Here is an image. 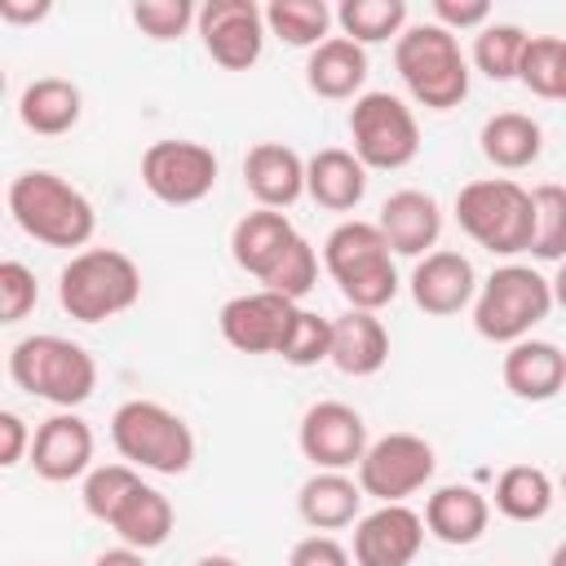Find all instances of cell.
<instances>
[{
	"mask_svg": "<svg viewBox=\"0 0 566 566\" xmlns=\"http://www.w3.org/2000/svg\"><path fill=\"white\" fill-rule=\"evenodd\" d=\"M9 212L22 234H31L44 248H80L97 230V212L80 186L49 168H27L9 181Z\"/></svg>",
	"mask_w": 566,
	"mask_h": 566,
	"instance_id": "6da1fadb",
	"label": "cell"
},
{
	"mask_svg": "<svg viewBox=\"0 0 566 566\" xmlns=\"http://www.w3.org/2000/svg\"><path fill=\"white\" fill-rule=\"evenodd\" d=\"M323 265L349 310H385L398 296V270H394V248L380 234L376 221H340L323 239Z\"/></svg>",
	"mask_w": 566,
	"mask_h": 566,
	"instance_id": "7a4b0ae2",
	"label": "cell"
},
{
	"mask_svg": "<svg viewBox=\"0 0 566 566\" xmlns=\"http://www.w3.org/2000/svg\"><path fill=\"white\" fill-rule=\"evenodd\" d=\"M9 376L22 394L57 407V411H75L80 402L93 398L97 389V363L84 345L40 332V336H22L9 349Z\"/></svg>",
	"mask_w": 566,
	"mask_h": 566,
	"instance_id": "3957f363",
	"label": "cell"
},
{
	"mask_svg": "<svg viewBox=\"0 0 566 566\" xmlns=\"http://www.w3.org/2000/svg\"><path fill=\"white\" fill-rule=\"evenodd\" d=\"M394 66L402 88L424 111H451L469 97V57L460 40L438 22H416L394 40Z\"/></svg>",
	"mask_w": 566,
	"mask_h": 566,
	"instance_id": "277c9868",
	"label": "cell"
},
{
	"mask_svg": "<svg viewBox=\"0 0 566 566\" xmlns=\"http://www.w3.org/2000/svg\"><path fill=\"white\" fill-rule=\"evenodd\" d=\"M57 301L75 323H106L142 301V270L119 248H84L57 274Z\"/></svg>",
	"mask_w": 566,
	"mask_h": 566,
	"instance_id": "5b68a950",
	"label": "cell"
},
{
	"mask_svg": "<svg viewBox=\"0 0 566 566\" xmlns=\"http://www.w3.org/2000/svg\"><path fill=\"white\" fill-rule=\"evenodd\" d=\"M455 221L478 248L495 256H517V252H531V239H535V199L513 177H478L460 186Z\"/></svg>",
	"mask_w": 566,
	"mask_h": 566,
	"instance_id": "8992f818",
	"label": "cell"
},
{
	"mask_svg": "<svg viewBox=\"0 0 566 566\" xmlns=\"http://www.w3.org/2000/svg\"><path fill=\"white\" fill-rule=\"evenodd\" d=\"M111 442L124 455V464L133 469H150L164 478H177L195 464V433L190 424L155 402V398H128L115 407L111 416Z\"/></svg>",
	"mask_w": 566,
	"mask_h": 566,
	"instance_id": "52a82bcc",
	"label": "cell"
},
{
	"mask_svg": "<svg viewBox=\"0 0 566 566\" xmlns=\"http://www.w3.org/2000/svg\"><path fill=\"white\" fill-rule=\"evenodd\" d=\"M553 310V283L531 265H500L473 296V327L491 345H517Z\"/></svg>",
	"mask_w": 566,
	"mask_h": 566,
	"instance_id": "ba28073f",
	"label": "cell"
},
{
	"mask_svg": "<svg viewBox=\"0 0 566 566\" xmlns=\"http://www.w3.org/2000/svg\"><path fill=\"white\" fill-rule=\"evenodd\" d=\"M349 142H354V155L363 159V168H380V172L407 168L420 150L416 111L398 93L371 88L349 106Z\"/></svg>",
	"mask_w": 566,
	"mask_h": 566,
	"instance_id": "9c48e42d",
	"label": "cell"
},
{
	"mask_svg": "<svg viewBox=\"0 0 566 566\" xmlns=\"http://www.w3.org/2000/svg\"><path fill=\"white\" fill-rule=\"evenodd\" d=\"M217 172H221V164H217L212 146L186 142V137L150 142L142 155V186L168 208H190V203L208 199L217 186Z\"/></svg>",
	"mask_w": 566,
	"mask_h": 566,
	"instance_id": "30bf717a",
	"label": "cell"
},
{
	"mask_svg": "<svg viewBox=\"0 0 566 566\" xmlns=\"http://www.w3.org/2000/svg\"><path fill=\"white\" fill-rule=\"evenodd\" d=\"M433 469L438 455L420 433H385L358 460V486L380 504H407V495H416Z\"/></svg>",
	"mask_w": 566,
	"mask_h": 566,
	"instance_id": "8fae6325",
	"label": "cell"
},
{
	"mask_svg": "<svg viewBox=\"0 0 566 566\" xmlns=\"http://www.w3.org/2000/svg\"><path fill=\"white\" fill-rule=\"evenodd\" d=\"M296 442H301V455L314 469H332V473L358 469V460L371 447L367 420L349 402H336V398H323V402L305 407L301 429H296Z\"/></svg>",
	"mask_w": 566,
	"mask_h": 566,
	"instance_id": "7c38bea8",
	"label": "cell"
},
{
	"mask_svg": "<svg viewBox=\"0 0 566 566\" xmlns=\"http://www.w3.org/2000/svg\"><path fill=\"white\" fill-rule=\"evenodd\" d=\"M199 40L221 71H248L265 49V9L252 0H208L199 9Z\"/></svg>",
	"mask_w": 566,
	"mask_h": 566,
	"instance_id": "4fadbf2b",
	"label": "cell"
},
{
	"mask_svg": "<svg viewBox=\"0 0 566 566\" xmlns=\"http://www.w3.org/2000/svg\"><path fill=\"white\" fill-rule=\"evenodd\" d=\"M296 310H301L296 301L256 287V292L230 296L217 314V327H221V340L239 354H279Z\"/></svg>",
	"mask_w": 566,
	"mask_h": 566,
	"instance_id": "5bb4252c",
	"label": "cell"
},
{
	"mask_svg": "<svg viewBox=\"0 0 566 566\" xmlns=\"http://www.w3.org/2000/svg\"><path fill=\"white\" fill-rule=\"evenodd\" d=\"M424 548V517L407 504H380L354 526V562L358 566H411Z\"/></svg>",
	"mask_w": 566,
	"mask_h": 566,
	"instance_id": "9a60e30c",
	"label": "cell"
},
{
	"mask_svg": "<svg viewBox=\"0 0 566 566\" xmlns=\"http://www.w3.org/2000/svg\"><path fill=\"white\" fill-rule=\"evenodd\" d=\"M407 283H411V301L433 318L460 314L464 305H473V296L482 287L473 261L455 248H433L429 256H420Z\"/></svg>",
	"mask_w": 566,
	"mask_h": 566,
	"instance_id": "2e32d148",
	"label": "cell"
},
{
	"mask_svg": "<svg viewBox=\"0 0 566 566\" xmlns=\"http://www.w3.org/2000/svg\"><path fill=\"white\" fill-rule=\"evenodd\" d=\"M31 469L44 482L88 478L93 469V429L75 411H53L31 438Z\"/></svg>",
	"mask_w": 566,
	"mask_h": 566,
	"instance_id": "e0dca14e",
	"label": "cell"
},
{
	"mask_svg": "<svg viewBox=\"0 0 566 566\" xmlns=\"http://www.w3.org/2000/svg\"><path fill=\"white\" fill-rule=\"evenodd\" d=\"M380 234L389 239V248L398 256H429L442 239V208L429 190H394L385 203H380V217H376Z\"/></svg>",
	"mask_w": 566,
	"mask_h": 566,
	"instance_id": "ac0fdd59",
	"label": "cell"
},
{
	"mask_svg": "<svg viewBox=\"0 0 566 566\" xmlns=\"http://www.w3.org/2000/svg\"><path fill=\"white\" fill-rule=\"evenodd\" d=\"M243 186L256 208H292L305 195V159L283 142H256L243 155Z\"/></svg>",
	"mask_w": 566,
	"mask_h": 566,
	"instance_id": "d6986e66",
	"label": "cell"
},
{
	"mask_svg": "<svg viewBox=\"0 0 566 566\" xmlns=\"http://www.w3.org/2000/svg\"><path fill=\"white\" fill-rule=\"evenodd\" d=\"M500 376H504V389L522 402H548L566 389V354L553 345V340H517L509 345L504 363H500Z\"/></svg>",
	"mask_w": 566,
	"mask_h": 566,
	"instance_id": "ffe728a7",
	"label": "cell"
},
{
	"mask_svg": "<svg viewBox=\"0 0 566 566\" xmlns=\"http://www.w3.org/2000/svg\"><path fill=\"white\" fill-rule=\"evenodd\" d=\"M486 522H491V500L478 491V486H464V482H451V486H438L429 500H424V531L451 548L460 544H478L486 535Z\"/></svg>",
	"mask_w": 566,
	"mask_h": 566,
	"instance_id": "44dd1931",
	"label": "cell"
},
{
	"mask_svg": "<svg viewBox=\"0 0 566 566\" xmlns=\"http://www.w3.org/2000/svg\"><path fill=\"white\" fill-rule=\"evenodd\" d=\"M305 195L327 212H349L367 195V168L345 146H323L305 159Z\"/></svg>",
	"mask_w": 566,
	"mask_h": 566,
	"instance_id": "7402d4cb",
	"label": "cell"
},
{
	"mask_svg": "<svg viewBox=\"0 0 566 566\" xmlns=\"http://www.w3.org/2000/svg\"><path fill=\"white\" fill-rule=\"evenodd\" d=\"M340 376H376L389 363V332L371 310H345L332 318V358Z\"/></svg>",
	"mask_w": 566,
	"mask_h": 566,
	"instance_id": "603a6c76",
	"label": "cell"
},
{
	"mask_svg": "<svg viewBox=\"0 0 566 566\" xmlns=\"http://www.w3.org/2000/svg\"><path fill=\"white\" fill-rule=\"evenodd\" d=\"M296 239V226L287 221V212H274V208H256V212H243L230 230V256L243 274H252L256 283L270 274V265L292 248Z\"/></svg>",
	"mask_w": 566,
	"mask_h": 566,
	"instance_id": "cb8c5ba5",
	"label": "cell"
},
{
	"mask_svg": "<svg viewBox=\"0 0 566 566\" xmlns=\"http://www.w3.org/2000/svg\"><path fill=\"white\" fill-rule=\"evenodd\" d=\"M305 84L327 102H349V97L358 102L367 84V49L345 35H327L318 49H310Z\"/></svg>",
	"mask_w": 566,
	"mask_h": 566,
	"instance_id": "d4e9b609",
	"label": "cell"
},
{
	"mask_svg": "<svg viewBox=\"0 0 566 566\" xmlns=\"http://www.w3.org/2000/svg\"><path fill=\"white\" fill-rule=\"evenodd\" d=\"M358 509H363V486L349 473L314 469L296 491V513L314 531H340L358 522Z\"/></svg>",
	"mask_w": 566,
	"mask_h": 566,
	"instance_id": "484cf974",
	"label": "cell"
},
{
	"mask_svg": "<svg viewBox=\"0 0 566 566\" xmlns=\"http://www.w3.org/2000/svg\"><path fill=\"white\" fill-rule=\"evenodd\" d=\"M80 115H84V93L62 75H40L18 97V119L40 137L71 133L80 124Z\"/></svg>",
	"mask_w": 566,
	"mask_h": 566,
	"instance_id": "4316f807",
	"label": "cell"
},
{
	"mask_svg": "<svg viewBox=\"0 0 566 566\" xmlns=\"http://www.w3.org/2000/svg\"><path fill=\"white\" fill-rule=\"evenodd\" d=\"M478 146H482V155H486L495 168L517 172V168H531V164L539 159V150H544V128H539L531 115H522V111H500V115H491V119L482 124Z\"/></svg>",
	"mask_w": 566,
	"mask_h": 566,
	"instance_id": "83f0119b",
	"label": "cell"
},
{
	"mask_svg": "<svg viewBox=\"0 0 566 566\" xmlns=\"http://www.w3.org/2000/svg\"><path fill=\"white\" fill-rule=\"evenodd\" d=\"M172 522H177L172 500H168L164 491H155V486L142 482V486L119 504V513L111 517V531L119 535V544L150 553V548H159V544L172 535Z\"/></svg>",
	"mask_w": 566,
	"mask_h": 566,
	"instance_id": "f1b7e54d",
	"label": "cell"
},
{
	"mask_svg": "<svg viewBox=\"0 0 566 566\" xmlns=\"http://www.w3.org/2000/svg\"><path fill=\"white\" fill-rule=\"evenodd\" d=\"M557 491H553V478L539 469V464H509L500 478H495V491H491V504L509 517V522H539L548 509H553Z\"/></svg>",
	"mask_w": 566,
	"mask_h": 566,
	"instance_id": "f546056e",
	"label": "cell"
},
{
	"mask_svg": "<svg viewBox=\"0 0 566 566\" xmlns=\"http://www.w3.org/2000/svg\"><path fill=\"white\" fill-rule=\"evenodd\" d=\"M332 9L323 0H270L265 4V31L279 35L287 49H318L332 27Z\"/></svg>",
	"mask_w": 566,
	"mask_h": 566,
	"instance_id": "4dcf8cb0",
	"label": "cell"
},
{
	"mask_svg": "<svg viewBox=\"0 0 566 566\" xmlns=\"http://www.w3.org/2000/svg\"><path fill=\"white\" fill-rule=\"evenodd\" d=\"M340 35L354 44H385L407 31V0H345L336 9Z\"/></svg>",
	"mask_w": 566,
	"mask_h": 566,
	"instance_id": "1f68e13d",
	"label": "cell"
},
{
	"mask_svg": "<svg viewBox=\"0 0 566 566\" xmlns=\"http://www.w3.org/2000/svg\"><path fill=\"white\" fill-rule=\"evenodd\" d=\"M517 80L548 102H566V40L562 35H531Z\"/></svg>",
	"mask_w": 566,
	"mask_h": 566,
	"instance_id": "d6a6232c",
	"label": "cell"
},
{
	"mask_svg": "<svg viewBox=\"0 0 566 566\" xmlns=\"http://www.w3.org/2000/svg\"><path fill=\"white\" fill-rule=\"evenodd\" d=\"M526 31L517 22H486L478 35H473V66L486 75V80H517V66H522V53H526Z\"/></svg>",
	"mask_w": 566,
	"mask_h": 566,
	"instance_id": "836d02e7",
	"label": "cell"
},
{
	"mask_svg": "<svg viewBox=\"0 0 566 566\" xmlns=\"http://www.w3.org/2000/svg\"><path fill=\"white\" fill-rule=\"evenodd\" d=\"M137 486H142V473L133 464H97V469H88V478L80 486V504H84L88 517H97V522L111 526V517L119 513V504Z\"/></svg>",
	"mask_w": 566,
	"mask_h": 566,
	"instance_id": "e575fe53",
	"label": "cell"
},
{
	"mask_svg": "<svg viewBox=\"0 0 566 566\" xmlns=\"http://www.w3.org/2000/svg\"><path fill=\"white\" fill-rule=\"evenodd\" d=\"M535 199V239H531V256L535 261H566V186L544 181L531 190Z\"/></svg>",
	"mask_w": 566,
	"mask_h": 566,
	"instance_id": "d590c367",
	"label": "cell"
},
{
	"mask_svg": "<svg viewBox=\"0 0 566 566\" xmlns=\"http://www.w3.org/2000/svg\"><path fill=\"white\" fill-rule=\"evenodd\" d=\"M314 283H318V252H314V243H310L305 234H296L292 248H287V252L270 265V274L261 279L265 292H279V296H287V301H301Z\"/></svg>",
	"mask_w": 566,
	"mask_h": 566,
	"instance_id": "8d00e7d4",
	"label": "cell"
},
{
	"mask_svg": "<svg viewBox=\"0 0 566 566\" xmlns=\"http://www.w3.org/2000/svg\"><path fill=\"white\" fill-rule=\"evenodd\" d=\"M279 358L287 367H318L332 358V318L314 314V310H296L287 336H283V349Z\"/></svg>",
	"mask_w": 566,
	"mask_h": 566,
	"instance_id": "74e56055",
	"label": "cell"
},
{
	"mask_svg": "<svg viewBox=\"0 0 566 566\" xmlns=\"http://www.w3.org/2000/svg\"><path fill=\"white\" fill-rule=\"evenodd\" d=\"M133 22L142 35L150 40H181L190 22H199V9L190 0H137L133 4Z\"/></svg>",
	"mask_w": 566,
	"mask_h": 566,
	"instance_id": "f35d334b",
	"label": "cell"
},
{
	"mask_svg": "<svg viewBox=\"0 0 566 566\" xmlns=\"http://www.w3.org/2000/svg\"><path fill=\"white\" fill-rule=\"evenodd\" d=\"M40 301V283L31 265L22 261H0V323H22Z\"/></svg>",
	"mask_w": 566,
	"mask_h": 566,
	"instance_id": "ab89813d",
	"label": "cell"
},
{
	"mask_svg": "<svg viewBox=\"0 0 566 566\" xmlns=\"http://www.w3.org/2000/svg\"><path fill=\"white\" fill-rule=\"evenodd\" d=\"M433 22L447 27L451 35L455 31H482L491 22V4L486 0H433Z\"/></svg>",
	"mask_w": 566,
	"mask_h": 566,
	"instance_id": "60d3db41",
	"label": "cell"
},
{
	"mask_svg": "<svg viewBox=\"0 0 566 566\" xmlns=\"http://www.w3.org/2000/svg\"><path fill=\"white\" fill-rule=\"evenodd\" d=\"M287 566H349V548L332 535H305L292 544Z\"/></svg>",
	"mask_w": 566,
	"mask_h": 566,
	"instance_id": "b9f144b4",
	"label": "cell"
},
{
	"mask_svg": "<svg viewBox=\"0 0 566 566\" xmlns=\"http://www.w3.org/2000/svg\"><path fill=\"white\" fill-rule=\"evenodd\" d=\"M31 429H27V420L18 416V411H0V464L4 469H13L27 451H31Z\"/></svg>",
	"mask_w": 566,
	"mask_h": 566,
	"instance_id": "7bdbcfd3",
	"label": "cell"
},
{
	"mask_svg": "<svg viewBox=\"0 0 566 566\" xmlns=\"http://www.w3.org/2000/svg\"><path fill=\"white\" fill-rule=\"evenodd\" d=\"M49 13V4L40 0V4H22V0H0V18L4 22H40Z\"/></svg>",
	"mask_w": 566,
	"mask_h": 566,
	"instance_id": "ee69618b",
	"label": "cell"
},
{
	"mask_svg": "<svg viewBox=\"0 0 566 566\" xmlns=\"http://www.w3.org/2000/svg\"><path fill=\"white\" fill-rule=\"evenodd\" d=\"M93 566H146V553L142 548H128V544H115V548L97 553Z\"/></svg>",
	"mask_w": 566,
	"mask_h": 566,
	"instance_id": "f6af8a7d",
	"label": "cell"
},
{
	"mask_svg": "<svg viewBox=\"0 0 566 566\" xmlns=\"http://www.w3.org/2000/svg\"><path fill=\"white\" fill-rule=\"evenodd\" d=\"M548 283H553V305H562V310H566V261L557 265V274H553Z\"/></svg>",
	"mask_w": 566,
	"mask_h": 566,
	"instance_id": "bcb514c9",
	"label": "cell"
},
{
	"mask_svg": "<svg viewBox=\"0 0 566 566\" xmlns=\"http://www.w3.org/2000/svg\"><path fill=\"white\" fill-rule=\"evenodd\" d=\"M195 566H239V562H234L230 553H208V557H199Z\"/></svg>",
	"mask_w": 566,
	"mask_h": 566,
	"instance_id": "7dc6e473",
	"label": "cell"
},
{
	"mask_svg": "<svg viewBox=\"0 0 566 566\" xmlns=\"http://www.w3.org/2000/svg\"><path fill=\"white\" fill-rule=\"evenodd\" d=\"M548 566H566V539L553 548V557H548Z\"/></svg>",
	"mask_w": 566,
	"mask_h": 566,
	"instance_id": "c3c4849f",
	"label": "cell"
},
{
	"mask_svg": "<svg viewBox=\"0 0 566 566\" xmlns=\"http://www.w3.org/2000/svg\"><path fill=\"white\" fill-rule=\"evenodd\" d=\"M562 495H566V473H562Z\"/></svg>",
	"mask_w": 566,
	"mask_h": 566,
	"instance_id": "681fc988",
	"label": "cell"
}]
</instances>
